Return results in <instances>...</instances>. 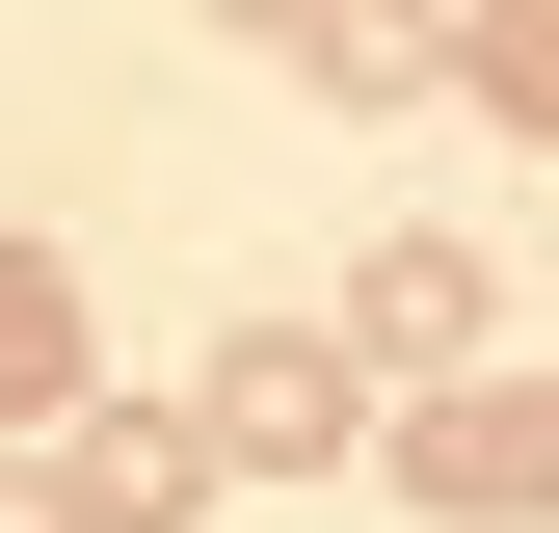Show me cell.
<instances>
[{
	"label": "cell",
	"instance_id": "8992f818",
	"mask_svg": "<svg viewBox=\"0 0 559 533\" xmlns=\"http://www.w3.org/2000/svg\"><path fill=\"white\" fill-rule=\"evenodd\" d=\"M266 54H294L320 107H427V81H453V0H294Z\"/></svg>",
	"mask_w": 559,
	"mask_h": 533
},
{
	"label": "cell",
	"instance_id": "6da1fadb",
	"mask_svg": "<svg viewBox=\"0 0 559 533\" xmlns=\"http://www.w3.org/2000/svg\"><path fill=\"white\" fill-rule=\"evenodd\" d=\"M320 347L373 374V400H453V374H507V266L400 214V240H373V266H346V294H320Z\"/></svg>",
	"mask_w": 559,
	"mask_h": 533
},
{
	"label": "cell",
	"instance_id": "277c9868",
	"mask_svg": "<svg viewBox=\"0 0 559 533\" xmlns=\"http://www.w3.org/2000/svg\"><path fill=\"white\" fill-rule=\"evenodd\" d=\"M400 481H427V507H479V533H507V507H559V374H453V400H400Z\"/></svg>",
	"mask_w": 559,
	"mask_h": 533
},
{
	"label": "cell",
	"instance_id": "5b68a950",
	"mask_svg": "<svg viewBox=\"0 0 559 533\" xmlns=\"http://www.w3.org/2000/svg\"><path fill=\"white\" fill-rule=\"evenodd\" d=\"M81 400H107V294L53 240H0V427H81Z\"/></svg>",
	"mask_w": 559,
	"mask_h": 533
},
{
	"label": "cell",
	"instance_id": "3957f363",
	"mask_svg": "<svg viewBox=\"0 0 559 533\" xmlns=\"http://www.w3.org/2000/svg\"><path fill=\"white\" fill-rule=\"evenodd\" d=\"M214 507V427L187 400H81V427H27V507L0 533H187Z\"/></svg>",
	"mask_w": 559,
	"mask_h": 533
},
{
	"label": "cell",
	"instance_id": "7a4b0ae2",
	"mask_svg": "<svg viewBox=\"0 0 559 533\" xmlns=\"http://www.w3.org/2000/svg\"><path fill=\"white\" fill-rule=\"evenodd\" d=\"M187 427H214V481H346V453H373V374H346L320 320H240Z\"/></svg>",
	"mask_w": 559,
	"mask_h": 533
},
{
	"label": "cell",
	"instance_id": "ba28073f",
	"mask_svg": "<svg viewBox=\"0 0 559 533\" xmlns=\"http://www.w3.org/2000/svg\"><path fill=\"white\" fill-rule=\"evenodd\" d=\"M214 27H294V0H214Z\"/></svg>",
	"mask_w": 559,
	"mask_h": 533
},
{
	"label": "cell",
	"instance_id": "9c48e42d",
	"mask_svg": "<svg viewBox=\"0 0 559 533\" xmlns=\"http://www.w3.org/2000/svg\"><path fill=\"white\" fill-rule=\"evenodd\" d=\"M533 374H559V347H533Z\"/></svg>",
	"mask_w": 559,
	"mask_h": 533
},
{
	"label": "cell",
	"instance_id": "52a82bcc",
	"mask_svg": "<svg viewBox=\"0 0 559 533\" xmlns=\"http://www.w3.org/2000/svg\"><path fill=\"white\" fill-rule=\"evenodd\" d=\"M453 107L479 133H559V0H453Z\"/></svg>",
	"mask_w": 559,
	"mask_h": 533
}]
</instances>
